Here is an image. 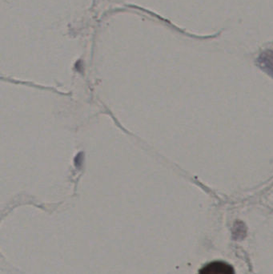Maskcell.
<instances>
[{"label": "cell", "mask_w": 273, "mask_h": 274, "mask_svg": "<svg viewBox=\"0 0 273 274\" xmlns=\"http://www.w3.org/2000/svg\"><path fill=\"white\" fill-rule=\"evenodd\" d=\"M199 274H235L233 267L224 261H212L200 269Z\"/></svg>", "instance_id": "cell-1"}, {"label": "cell", "mask_w": 273, "mask_h": 274, "mask_svg": "<svg viewBox=\"0 0 273 274\" xmlns=\"http://www.w3.org/2000/svg\"><path fill=\"white\" fill-rule=\"evenodd\" d=\"M257 61L259 67L263 71L273 76V50H268L265 52L262 53Z\"/></svg>", "instance_id": "cell-2"}]
</instances>
